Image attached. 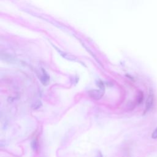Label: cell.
I'll return each mask as SVG.
<instances>
[{"instance_id": "obj_1", "label": "cell", "mask_w": 157, "mask_h": 157, "mask_svg": "<svg viewBox=\"0 0 157 157\" xmlns=\"http://www.w3.org/2000/svg\"><path fill=\"white\" fill-rule=\"evenodd\" d=\"M104 89L92 90L88 91L89 96L94 99H99L104 94Z\"/></svg>"}, {"instance_id": "obj_2", "label": "cell", "mask_w": 157, "mask_h": 157, "mask_svg": "<svg viewBox=\"0 0 157 157\" xmlns=\"http://www.w3.org/2000/svg\"><path fill=\"white\" fill-rule=\"evenodd\" d=\"M154 102V95L152 92L150 93L148 98L146 101V104H145V112H147L149 111L151 108L152 107Z\"/></svg>"}, {"instance_id": "obj_3", "label": "cell", "mask_w": 157, "mask_h": 157, "mask_svg": "<svg viewBox=\"0 0 157 157\" xmlns=\"http://www.w3.org/2000/svg\"><path fill=\"white\" fill-rule=\"evenodd\" d=\"M49 80H50L49 75L47 74V72H45V70H42V76L40 77L41 82L44 85H47L48 83Z\"/></svg>"}, {"instance_id": "obj_4", "label": "cell", "mask_w": 157, "mask_h": 157, "mask_svg": "<svg viewBox=\"0 0 157 157\" xmlns=\"http://www.w3.org/2000/svg\"><path fill=\"white\" fill-rule=\"evenodd\" d=\"M31 146H32V148H33L34 150H35V151L37 150V149H38V142L36 140V139H34L33 140L32 144H31Z\"/></svg>"}, {"instance_id": "obj_5", "label": "cell", "mask_w": 157, "mask_h": 157, "mask_svg": "<svg viewBox=\"0 0 157 157\" xmlns=\"http://www.w3.org/2000/svg\"><path fill=\"white\" fill-rule=\"evenodd\" d=\"M41 102L40 101H36L32 105V107L33 109H37L41 107Z\"/></svg>"}, {"instance_id": "obj_6", "label": "cell", "mask_w": 157, "mask_h": 157, "mask_svg": "<svg viewBox=\"0 0 157 157\" xmlns=\"http://www.w3.org/2000/svg\"><path fill=\"white\" fill-rule=\"evenodd\" d=\"M151 137L153 139H157V128L155 129V131L153 132L152 135H151Z\"/></svg>"}, {"instance_id": "obj_7", "label": "cell", "mask_w": 157, "mask_h": 157, "mask_svg": "<svg viewBox=\"0 0 157 157\" xmlns=\"http://www.w3.org/2000/svg\"><path fill=\"white\" fill-rule=\"evenodd\" d=\"M98 157H103L101 152H99V153H98Z\"/></svg>"}]
</instances>
